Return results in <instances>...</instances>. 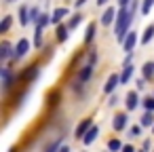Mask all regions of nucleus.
Segmentation results:
<instances>
[{
    "label": "nucleus",
    "mask_w": 154,
    "mask_h": 152,
    "mask_svg": "<svg viewBox=\"0 0 154 152\" xmlns=\"http://www.w3.org/2000/svg\"><path fill=\"white\" fill-rule=\"evenodd\" d=\"M131 21H133V15L129 13V9H120V11H118V17H116V38H118L120 45H122L125 38L129 36V26H131Z\"/></svg>",
    "instance_id": "f257e3e1"
},
{
    "label": "nucleus",
    "mask_w": 154,
    "mask_h": 152,
    "mask_svg": "<svg viewBox=\"0 0 154 152\" xmlns=\"http://www.w3.org/2000/svg\"><path fill=\"white\" fill-rule=\"evenodd\" d=\"M28 51H30V40H28V38H21V40L17 42L15 51H13V59H21L23 55H28Z\"/></svg>",
    "instance_id": "f03ea898"
},
{
    "label": "nucleus",
    "mask_w": 154,
    "mask_h": 152,
    "mask_svg": "<svg viewBox=\"0 0 154 152\" xmlns=\"http://www.w3.org/2000/svg\"><path fill=\"white\" fill-rule=\"evenodd\" d=\"M135 45H137V34H135V32H129V36H127V38H125V42H122V49L127 51V55H131V53H133Z\"/></svg>",
    "instance_id": "7ed1b4c3"
},
{
    "label": "nucleus",
    "mask_w": 154,
    "mask_h": 152,
    "mask_svg": "<svg viewBox=\"0 0 154 152\" xmlns=\"http://www.w3.org/2000/svg\"><path fill=\"white\" fill-rule=\"evenodd\" d=\"M118 82H120V76H118V74H110V78H108L106 85H103V93H112V91L118 87Z\"/></svg>",
    "instance_id": "20e7f679"
},
{
    "label": "nucleus",
    "mask_w": 154,
    "mask_h": 152,
    "mask_svg": "<svg viewBox=\"0 0 154 152\" xmlns=\"http://www.w3.org/2000/svg\"><path fill=\"white\" fill-rule=\"evenodd\" d=\"M91 127H93V120H91V118H85V120H82V123L76 127V137H80V139H82Z\"/></svg>",
    "instance_id": "39448f33"
},
{
    "label": "nucleus",
    "mask_w": 154,
    "mask_h": 152,
    "mask_svg": "<svg viewBox=\"0 0 154 152\" xmlns=\"http://www.w3.org/2000/svg\"><path fill=\"white\" fill-rule=\"evenodd\" d=\"M112 127H114L116 131H122V129L127 127V114H125V112L116 114V116H114V120H112Z\"/></svg>",
    "instance_id": "423d86ee"
},
{
    "label": "nucleus",
    "mask_w": 154,
    "mask_h": 152,
    "mask_svg": "<svg viewBox=\"0 0 154 152\" xmlns=\"http://www.w3.org/2000/svg\"><path fill=\"white\" fill-rule=\"evenodd\" d=\"M0 76H2V87H5V89H9V87L13 85V70H11V68H2Z\"/></svg>",
    "instance_id": "0eeeda50"
},
{
    "label": "nucleus",
    "mask_w": 154,
    "mask_h": 152,
    "mask_svg": "<svg viewBox=\"0 0 154 152\" xmlns=\"http://www.w3.org/2000/svg\"><path fill=\"white\" fill-rule=\"evenodd\" d=\"M36 74H38V66H28V68H26V72H23L21 76H17V78H19V80H26V82H28V80L36 78Z\"/></svg>",
    "instance_id": "6e6552de"
},
{
    "label": "nucleus",
    "mask_w": 154,
    "mask_h": 152,
    "mask_svg": "<svg viewBox=\"0 0 154 152\" xmlns=\"http://www.w3.org/2000/svg\"><path fill=\"white\" fill-rule=\"evenodd\" d=\"M139 106V95L135 91H129L127 93V110H135Z\"/></svg>",
    "instance_id": "1a4fd4ad"
},
{
    "label": "nucleus",
    "mask_w": 154,
    "mask_h": 152,
    "mask_svg": "<svg viewBox=\"0 0 154 152\" xmlns=\"http://www.w3.org/2000/svg\"><path fill=\"white\" fill-rule=\"evenodd\" d=\"M63 17H68V9H66V7H59V9H55L53 15H51V23H59Z\"/></svg>",
    "instance_id": "9d476101"
},
{
    "label": "nucleus",
    "mask_w": 154,
    "mask_h": 152,
    "mask_svg": "<svg viewBox=\"0 0 154 152\" xmlns=\"http://www.w3.org/2000/svg\"><path fill=\"white\" fill-rule=\"evenodd\" d=\"M91 74H93V66H91V64L82 66V70L78 72V82H87V80L91 78Z\"/></svg>",
    "instance_id": "9b49d317"
},
{
    "label": "nucleus",
    "mask_w": 154,
    "mask_h": 152,
    "mask_svg": "<svg viewBox=\"0 0 154 152\" xmlns=\"http://www.w3.org/2000/svg\"><path fill=\"white\" fill-rule=\"evenodd\" d=\"M97 133H99V129H97V127H95V125H93V127H91V129H89V131H87V135H85V137H82V141H85V144H87V146H89V144H93V141H95V139H97Z\"/></svg>",
    "instance_id": "f8f14e48"
},
{
    "label": "nucleus",
    "mask_w": 154,
    "mask_h": 152,
    "mask_svg": "<svg viewBox=\"0 0 154 152\" xmlns=\"http://www.w3.org/2000/svg\"><path fill=\"white\" fill-rule=\"evenodd\" d=\"M133 72H135V66H125V70H122V74H120V85H127L129 78L133 76Z\"/></svg>",
    "instance_id": "ddd939ff"
},
{
    "label": "nucleus",
    "mask_w": 154,
    "mask_h": 152,
    "mask_svg": "<svg viewBox=\"0 0 154 152\" xmlns=\"http://www.w3.org/2000/svg\"><path fill=\"white\" fill-rule=\"evenodd\" d=\"M7 57H13V53H11V45L2 40L0 42V59H7Z\"/></svg>",
    "instance_id": "4468645a"
},
{
    "label": "nucleus",
    "mask_w": 154,
    "mask_h": 152,
    "mask_svg": "<svg viewBox=\"0 0 154 152\" xmlns=\"http://www.w3.org/2000/svg\"><path fill=\"white\" fill-rule=\"evenodd\" d=\"M19 21H21V26H28L30 23V9L28 7H21L19 9Z\"/></svg>",
    "instance_id": "2eb2a0df"
},
{
    "label": "nucleus",
    "mask_w": 154,
    "mask_h": 152,
    "mask_svg": "<svg viewBox=\"0 0 154 152\" xmlns=\"http://www.w3.org/2000/svg\"><path fill=\"white\" fill-rule=\"evenodd\" d=\"M114 21V9H106V13H103V17H101V23L103 26H110Z\"/></svg>",
    "instance_id": "dca6fc26"
},
{
    "label": "nucleus",
    "mask_w": 154,
    "mask_h": 152,
    "mask_svg": "<svg viewBox=\"0 0 154 152\" xmlns=\"http://www.w3.org/2000/svg\"><path fill=\"white\" fill-rule=\"evenodd\" d=\"M122 148H125V146H122L120 139H110V141H108V150H110V152H118V150H122Z\"/></svg>",
    "instance_id": "f3484780"
},
{
    "label": "nucleus",
    "mask_w": 154,
    "mask_h": 152,
    "mask_svg": "<svg viewBox=\"0 0 154 152\" xmlns=\"http://www.w3.org/2000/svg\"><path fill=\"white\" fill-rule=\"evenodd\" d=\"M152 36H154V26H148L146 32H143V36H141V45H148L152 40Z\"/></svg>",
    "instance_id": "a211bd4d"
},
{
    "label": "nucleus",
    "mask_w": 154,
    "mask_h": 152,
    "mask_svg": "<svg viewBox=\"0 0 154 152\" xmlns=\"http://www.w3.org/2000/svg\"><path fill=\"white\" fill-rule=\"evenodd\" d=\"M93 38H95V23H89V28H87V34H85V45H89Z\"/></svg>",
    "instance_id": "6ab92c4d"
},
{
    "label": "nucleus",
    "mask_w": 154,
    "mask_h": 152,
    "mask_svg": "<svg viewBox=\"0 0 154 152\" xmlns=\"http://www.w3.org/2000/svg\"><path fill=\"white\" fill-rule=\"evenodd\" d=\"M40 15H42V13H40L36 7H32V9H30V21H34L36 26H38V21H40Z\"/></svg>",
    "instance_id": "aec40b11"
},
{
    "label": "nucleus",
    "mask_w": 154,
    "mask_h": 152,
    "mask_svg": "<svg viewBox=\"0 0 154 152\" xmlns=\"http://www.w3.org/2000/svg\"><path fill=\"white\" fill-rule=\"evenodd\" d=\"M57 38H59V42H63L68 38V26H59L57 28Z\"/></svg>",
    "instance_id": "412c9836"
},
{
    "label": "nucleus",
    "mask_w": 154,
    "mask_h": 152,
    "mask_svg": "<svg viewBox=\"0 0 154 152\" xmlns=\"http://www.w3.org/2000/svg\"><path fill=\"white\" fill-rule=\"evenodd\" d=\"M152 76H154V64L148 61V64L143 66V78H152Z\"/></svg>",
    "instance_id": "4be33fe9"
},
{
    "label": "nucleus",
    "mask_w": 154,
    "mask_h": 152,
    "mask_svg": "<svg viewBox=\"0 0 154 152\" xmlns=\"http://www.w3.org/2000/svg\"><path fill=\"white\" fill-rule=\"evenodd\" d=\"M11 21H13V19H11V15H7V17L2 19V23H0V34H5V32L11 28Z\"/></svg>",
    "instance_id": "5701e85b"
},
{
    "label": "nucleus",
    "mask_w": 154,
    "mask_h": 152,
    "mask_svg": "<svg viewBox=\"0 0 154 152\" xmlns=\"http://www.w3.org/2000/svg\"><path fill=\"white\" fill-rule=\"evenodd\" d=\"M152 123H154V114H152V112H146V114L141 116V125L148 127V125H152Z\"/></svg>",
    "instance_id": "b1692460"
},
{
    "label": "nucleus",
    "mask_w": 154,
    "mask_h": 152,
    "mask_svg": "<svg viewBox=\"0 0 154 152\" xmlns=\"http://www.w3.org/2000/svg\"><path fill=\"white\" fill-rule=\"evenodd\" d=\"M80 21H82V15H74V17L70 19V23H68V30H74Z\"/></svg>",
    "instance_id": "393cba45"
},
{
    "label": "nucleus",
    "mask_w": 154,
    "mask_h": 152,
    "mask_svg": "<svg viewBox=\"0 0 154 152\" xmlns=\"http://www.w3.org/2000/svg\"><path fill=\"white\" fill-rule=\"evenodd\" d=\"M152 7H154V0H143V5H141V13H143V15H148Z\"/></svg>",
    "instance_id": "a878e982"
},
{
    "label": "nucleus",
    "mask_w": 154,
    "mask_h": 152,
    "mask_svg": "<svg viewBox=\"0 0 154 152\" xmlns=\"http://www.w3.org/2000/svg\"><path fill=\"white\" fill-rule=\"evenodd\" d=\"M143 106H146L148 112H154V97H146L143 99Z\"/></svg>",
    "instance_id": "bb28decb"
},
{
    "label": "nucleus",
    "mask_w": 154,
    "mask_h": 152,
    "mask_svg": "<svg viewBox=\"0 0 154 152\" xmlns=\"http://www.w3.org/2000/svg\"><path fill=\"white\" fill-rule=\"evenodd\" d=\"M34 45L40 47L42 45V28H36V38H34Z\"/></svg>",
    "instance_id": "cd10ccee"
},
{
    "label": "nucleus",
    "mask_w": 154,
    "mask_h": 152,
    "mask_svg": "<svg viewBox=\"0 0 154 152\" xmlns=\"http://www.w3.org/2000/svg\"><path fill=\"white\" fill-rule=\"evenodd\" d=\"M139 133H141V127H139V125H133V127L129 129V137H137Z\"/></svg>",
    "instance_id": "c85d7f7f"
},
{
    "label": "nucleus",
    "mask_w": 154,
    "mask_h": 152,
    "mask_svg": "<svg viewBox=\"0 0 154 152\" xmlns=\"http://www.w3.org/2000/svg\"><path fill=\"white\" fill-rule=\"evenodd\" d=\"M49 21H51V17H49V15H45V13H42V15H40V21H38V28H45V26H47V23H49Z\"/></svg>",
    "instance_id": "c756f323"
},
{
    "label": "nucleus",
    "mask_w": 154,
    "mask_h": 152,
    "mask_svg": "<svg viewBox=\"0 0 154 152\" xmlns=\"http://www.w3.org/2000/svg\"><path fill=\"white\" fill-rule=\"evenodd\" d=\"M59 148H61V146H59V139H57V141H53V144L47 148V152H59Z\"/></svg>",
    "instance_id": "7c9ffc66"
},
{
    "label": "nucleus",
    "mask_w": 154,
    "mask_h": 152,
    "mask_svg": "<svg viewBox=\"0 0 154 152\" xmlns=\"http://www.w3.org/2000/svg\"><path fill=\"white\" fill-rule=\"evenodd\" d=\"M137 7H139V0H133L131 7H129V13H131V15H135V13H137Z\"/></svg>",
    "instance_id": "2f4dec72"
},
{
    "label": "nucleus",
    "mask_w": 154,
    "mask_h": 152,
    "mask_svg": "<svg viewBox=\"0 0 154 152\" xmlns=\"http://www.w3.org/2000/svg\"><path fill=\"white\" fill-rule=\"evenodd\" d=\"M57 99H59V93H53V95H49V104H51V106H55V104H57Z\"/></svg>",
    "instance_id": "473e14b6"
},
{
    "label": "nucleus",
    "mask_w": 154,
    "mask_h": 152,
    "mask_svg": "<svg viewBox=\"0 0 154 152\" xmlns=\"http://www.w3.org/2000/svg\"><path fill=\"white\" fill-rule=\"evenodd\" d=\"M95 59H97V51H91V53H89V64L93 66V64H95Z\"/></svg>",
    "instance_id": "72a5a7b5"
},
{
    "label": "nucleus",
    "mask_w": 154,
    "mask_h": 152,
    "mask_svg": "<svg viewBox=\"0 0 154 152\" xmlns=\"http://www.w3.org/2000/svg\"><path fill=\"white\" fill-rule=\"evenodd\" d=\"M129 2H133V0H118V5H120V9H127V5Z\"/></svg>",
    "instance_id": "f704fd0d"
},
{
    "label": "nucleus",
    "mask_w": 154,
    "mask_h": 152,
    "mask_svg": "<svg viewBox=\"0 0 154 152\" xmlns=\"http://www.w3.org/2000/svg\"><path fill=\"white\" fill-rule=\"evenodd\" d=\"M143 87H146V78H139L137 80V89H143Z\"/></svg>",
    "instance_id": "c9c22d12"
},
{
    "label": "nucleus",
    "mask_w": 154,
    "mask_h": 152,
    "mask_svg": "<svg viewBox=\"0 0 154 152\" xmlns=\"http://www.w3.org/2000/svg\"><path fill=\"white\" fill-rule=\"evenodd\" d=\"M122 152H135V150H133V146H125V148H122Z\"/></svg>",
    "instance_id": "e433bc0d"
},
{
    "label": "nucleus",
    "mask_w": 154,
    "mask_h": 152,
    "mask_svg": "<svg viewBox=\"0 0 154 152\" xmlns=\"http://www.w3.org/2000/svg\"><path fill=\"white\" fill-rule=\"evenodd\" d=\"M59 152H70V146H61V148H59Z\"/></svg>",
    "instance_id": "4c0bfd02"
},
{
    "label": "nucleus",
    "mask_w": 154,
    "mask_h": 152,
    "mask_svg": "<svg viewBox=\"0 0 154 152\" xmlns=\"http://www.w3.org/2000/svg\"><path fill=\"white\" fill-rule=\"evenodd\" d=\"M85 2H87V0H76V7H82Z\"/></svg>",
    "instance_id": "58836bf2"
},
{
    "label": "nucleus",
    "mask_w": 154,
    "mask_h": 152,
    "mask_svg": "<svg viewBox=\"0 0 154 152\" xmlns=\"http://www.w3.org/2000/svg\"><path fill=\"white\" fill-rule=\"evenodd\" d=\"M106 2H108V0H97V5H99V7H101V5H106Z\"/></svg>",
    "instance_id": "ea45409f"
},
{
    "label": "nucleus",
    "mask_w": 154,
    "mask_h": 152,
    "mask_svg": "<svg viewBox=\"0 0 154 152\" xmlns=\"http://www.w3.org/2000/svg\"><path fill=\"white\" fill-rule=\"evenodd\" d=\"M9 152H19V150H17V148H11V150H9Z\"/></svg>",
    "instance_id": "a19ab883"
},
{
    "label": "nucleus",
    "mask_w": 154,
    "mask_h": 152,
    "mask_svg": "<svg viewBox=\"0 0 154 152\" xmlns=\"http://www.w3.org/2000/svg\"><path fill=\"white\" fill-rule=\"evenodd\" d=\"M7 2H15V0H7Z\"/></svg>",
    "instance_id": "79ce46f5"
},
{
    "label": "nucleus",
    "mask_w": 154,
    "mask_h": 152,
    "mask_svg": "<svg viewBox=\"0 0 154 152\" xmlns=\"http://www.w3.org/2000/svg\"><path fill=\"white\" fill-rule=\"evenodd\" d=\"M139 152H146V150H139Z\"/></svg>",
    "instance_id": "37998d69"
}]
</instances>
